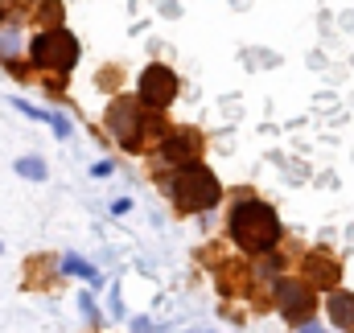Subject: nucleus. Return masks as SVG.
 Returning <instances> with one entry per match:
<instances>
[{"mask_svg":"<svg viewBox=\"0 0 354 333\" xmlns=\"http://www.w3.org/2000/svg\"><path fill=\"white\" fill-rule=\"evenodd\" d=\"M169 189H174V198H177L181 210H214V206L223 202L218 177L202 165V161H189V165L177 169V177H174Z\"/></svg>","mask_w":354,"mask_h":333,"instance_id":"obj_2","label":"nucleus"},{"mask_svg":"<svg viewBox=\"0 0 354 333\" xmlns=\"http://www.w3.org/2000/svg\"><path fill=\"white\" fill-rule=\"evenodd\" d=\"M326 313H330V321H334L338 330H354V292L334 288V292L326 296Z\"/></svg>","mask_w":354,"mask_h":333,"instance_id":"obj_9","label":"nucleus"},{"mask_svg":"<svg viewBox=\"0 0 354 333\" xmlns=\"http://www.w3.org/2000/svg\"><path fill=\"white\" fill-rule=\"evenodd\" d=\"M128 206H132V202H128V198H120V202H111V214H128Z\"/></svg>","mask_w":354,"mask_h":333,"instance_id":"obj_16","label":"nucleus"},{"mask_svg":"<svg viewBox=\"0 0 354 333\" xmlns=\"http://www.w3.org/2000/svg\"><path fill=\"white\" fill-rule=\"evenodd\" d=\"M17 50H21V41H17V33H0V58L8 62V58H17Z\"/></svg>","mask_w":354,"mask_h":333,"instance_id":"obj_15","label":"nucleus"},{"mask_svg":"<svg viewBox=\"0 0 354 333\" xmlns=\"http://www.w3.org/2000/svg\"><path fill=\"white\" fill-rule=\"evenodd\" d=\"M280 218H276V210L260 202V198H248V202H235V210H231V239L239 243L243 251H252V255H268V251L280 247Z\"/></svg>","mask_w":354,"mask_h":333,"instance_id":"obj_1","label":"nucleus"},{"mask_svg":"<svg viewBox=\"0 0 354 333\" xmlns=\"http://www.w3.org/2000/svg\"><path fill=\"white\" fill-rule=\"evenodd\" d=\"M305 333H317V330H305Z\"/></svg>","mask_w":354,"mask_h":333,"instance_id":"obj_18","label":"nucleus"},{"mask_svg":"<svg viewBox=\"0 0 354 333\" xmlns=\"http://www.w3.org/2000/svg\"><path fill=\"white\" fill-rule=\"evenodd\" d=\"M17 173H21V177H33V181H41V177H46V165H41L37 157H21V161H17Z\"/></svg>","mask_w":354,"mask_h":333,"instance_id":"obj_14","label":"nucleus"},{"mask_svg":"<svg viewBox=\"0 0 354 333\" xmlns=\"http://www.w3.org/2000/svg\"><path fill=\"white\" fill-rule=\"evenodd\" d=\"M280 267H284V259L268 251V255H256V267H252V272H256V276H280Z\"/></svg>","mask_w":354,"mask_h":333,"instance_id":"obj_12","label":"nucleus"},{"mask_svg":"<svg viewBox=\"0 0 354 333\" xmlns=\"http://www.w3.org/2000/svg\"><path fill=\"white\" fill-rule=\"evenodd\" d=\"M136 99H140L145 111H165L177 99V75L169 66H161V62L145 66L140 70V86H136Z\"/></svg>","mask_w":354,"mask_h":333,"instance_id":"obj_6","label":"nucleus"},{"mask_svg":"<svg viewBox=\"0 0 354 333\" xmlns=\"http://www.w3.org/2000/svg\"><path fill=\"white\" fill-rule=\"evenodd\" d=\"M91 173H95V177H107V173H111V161H99V165L91 169Z\"/></svg>","mask_w":354,"mask_h":333,"instance_id":"obj_17","label":"nucleus"},{"mask_svg":"<svg viewBox=\"0 0 354 333\" xmlns=\"http://www.w3.org/2000/svg\"><path fill=\"white\" fill-rule=\"evenodd\" d=\"M29 12V0H0V25L4 21H21Z\"/></svg>","mask_w":354,"mask_h":333,"instance_id":"obj_13","label":"nucleus"},{"mask_svg":"<svg viewBox=\"0 0 354 333\" xmlns=\"http://www.w3.org/2000/svg\"><path fill=\"white\" fill-rule=\"evenodd\" d=\"M145 120H149V111L140 107V99L120 95L107 107V128L120 140V149H128V153H145Z\"/></svg>","mask_w":354,"mask_h":333,"instance_id":"obj_4","label":"nucleus"},{"mask_svg":"<svg viewBox=\"0 0 354 333\" xmlns=\"http://www.w3.org/2000/svg\"><path fill=\"white\" fill-rule=\"evenodd\" d=\"M37 21L46 29H62V0H41L37 4Z\"/></svg>","mask_w":354,"mask_h":333,"instance_id":"obj_10","label":"nucleus"},{"mask_svg":"<svg viewBox=\"0 0 354 333\" xmlns=\"http://www.w3.org/2000/svg\"><path fill=\"white\" fill-rule=\"evenodd\" d=\"M29 58L37 70H54V75H71L75 62H79V37L66 33V29H41L33 41H29Z\"/></svg>","mask_w":354,"mask_h":333,"instance_id":"obj_3","label":"nucleus"},{"mask_svg":"<svg viewBox=\"0 0 354 333\" xmlns=\"http://www.w3.org/2000/svg\"><path fill=\"white\" fill-rule=\"evenodd\" d=\"M301 267H305V284L309 288H338V280H342V267H338V259L330 255V251H309L305 259H301Z\"/></svg>","mask_w":354,"mask_h":333,"instance_id":"obj_7","label":"nucleus"},{"mask_svg":"<svg viewBox=\"0 0 354 333\" xmlns=\"http://www.w3.org/2000/svg\"><path fill=\"white\" fill-rule=\"evenodd\" d=\"M198 149H202V136L194 128H169V136L161 140V161L181 169L198 157Z\"/></svg>","mask_w":354,"mask_h":333,"instance_id":"obj_8","label":"nucleus"},{"mask_svg":"<svg viewBox=\"0 0 354 333\" xmlns=\"http://www.w3.org/2000/svg\"><path fill=\"white\" fill-rule=\"evenodd\" d=\"M62 272L83 276V280H99V276H95V267H91L87 259H79V255H66V259H62Z\"/></svg>","mask_w":354,"mask_h":333,"instance_id":"obj_11","label":"nucleus"},{"mask_svg":"<svg viewBox=\"0 0 354 333\" xmlns=\"http://www.w3.org/2000/svg\"><path fill=\"white\" fill-rule=\"evenodd\" d=\"M272 301H276L280 317L292 321V325H305V321H313V313H317V292H313L305 280H292V276H280V280H276Z\"/></svg>","mask_w":354,"mask_h":333,"instance_id":"obj_5","label":"nucleus"}]
</instances>
